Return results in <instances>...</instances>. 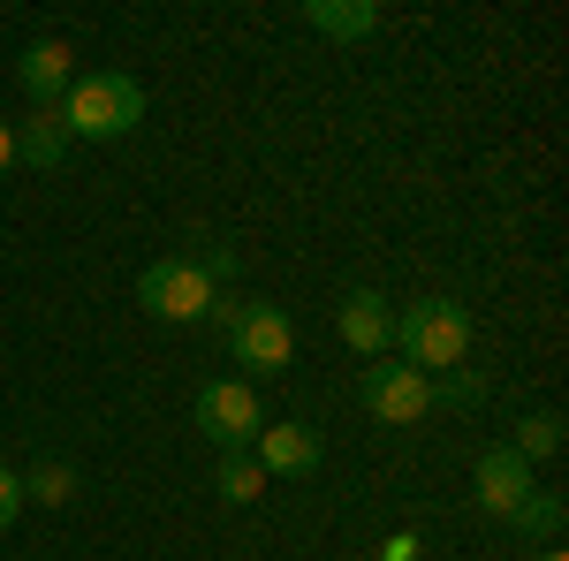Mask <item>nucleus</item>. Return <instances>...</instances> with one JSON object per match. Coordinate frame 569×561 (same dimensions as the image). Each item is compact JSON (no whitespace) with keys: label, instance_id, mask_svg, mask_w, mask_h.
Returning a JSON list of instances; mask_svg holds the SVG:
<instances>
[{"label":"nucleus","instance_id":"obj_1","mask_svg":"<svg viewBox=\"0 0 569 561\" xmlns=\"http://www.w3.org/2000/svg\"><path fill=\"white\" fill-rule=\"evenodd\" d=\"M61 130L69 144L84 137V144H114V137H130L144 122V84L137 77H114V69H99V77H77V84L61 91Z\"/></svg>","mask_w":569,"mask_h":561},{"label":"nucleus","instance_id":"obj_2","mask_svg":"<svg viewBox=\"0 0 569 561\" xmlns=\"http://www.w3.org/2000/svg\"><path fill=\"white\" fill-rule=\"evenodd\" d=\"M395 342H402V357H410V372H456L463 364V349H471V311L448 297H418L395 311Z\"/></svg>","mask_w":569,"mask_h":561},{"label":"nucleus","instance_id":"obj_3","mask_svg":"<svg viewBox=\"0 0 569 561\" xmlns=\"http://www.w3.org/2000/svg\"><path fill=\"white\" fill-rule=\"evenodd\" d=\"M213 319L220 334H228V357L243 364V372H281L289 357H297V327H289V311L281 303H228V297H213Z\"/></svg>","mask_w":569,"mask_h":561},{"label":"nucleus","instance_id":"obj_4","mask_svg":"<svg viewBox=\"0 0 569 561\" xmlns=\"http://www.w3.org/2000/svg\"><path fill=\"white\" fill-rule=\"evenodd\" d=\"M213 281L198 273L190 259H152L144 273H137V303L152 311V319H168V327H182V319H206L213 311Z\"/></svg>","mask_w":569,"mask_h":561},{"label":"nucleus","instance_id":"obj_5","mask_svg":"<svg viewBox=\"0 0 569 561\" xmlns=\"http://www.w3.org/2000/svg\"><path fill=\"white\" fill-rule=\"evenodd\" d=\"M266 425V410H259V394L243 388V380H213V388H198V432L213 440L220 455H243L251 440H259Z\"/></svg>","mask_w":569,"mask_h":561},{"label":"nucleus","instance_id":"obj_6","mask_svg":"<svg viewBox=\"0 0 569 561\" xmlns=\"http://www.w3.org/2000/svg\"><path fill=\"white\" fill-rule=\"evenodd\" d=\"M365 410L380 425H418V418H433V380L410 372V364H372L365 372Z\"/></svg>","mask_w":569,"mask_h":561},{"label":"nucleus","instance_id":"obj_7","mask_svg":"<svg viewBox=\"0 0 569 561\" xmlns=\"http://www.w3.org/2000/svg\"><path fill=\"white\" fill-rule=\"evenodd\" d=\"M531 493H539V485H531V463L517 455V448H486V455H479V471H471V501H479L486 517L517 523V509H525Z\"/></svg>","mask_w":569,"mask_h":561},{"label":"nucleus","instance_id":"obj_8","mask_svg":"<svg viewBox=\"0 0 569 561\" xmlns=\"http://www.w3.org/2000/svg\"><path fill=\"white\" fill-rule=\"evenodd\" d=\"M251 448H259V471L266 478H311V471H319V455H327V448H319V432L297 425V418H281V425L266 418Z\"/></svg>","mask_w":569,"mask_h":561},{"label":"nucleus","instance_id":"obj_9","mask_svg":"<svg viewBox=\"0 0 569 561\" xmlns=\"http://www.w3.org/2000/svg\"><path fill=\"white\" fill-rule=\"evenodd\" d=\"M335 327H342V342H350L357 357H388L395 349V303L380 297V289H350L342 311H335Z\"/></svg>","mask_w":569,"mask_h":561},{"label":"nucleus","instance_id":"obj_10","mask_svg":"<svg viewBox=\"0 0 569 561\" xmlns=\"http://www.w3.org/2000/svg\"><path fill=\"white\" fill-rule=\"evenodd\" d=\"M77 53L61 39H39V46H23V61H16V77H23V91H31V107H61V91L77 84V69H69Z\"/></svg>","mask_w":569,"mask_h":561},{"label":"nucleus","instance_id":"obj_11","mask_svg":"<svg viewBox=\"0 0 569 561\" xmlns=\"http://www.w3.org/2000/svg\"><path fill=\"white\" fill-rule=\"evenodd\" d=\"M16 160H31L39 174H53L69 160V130H61V114L53 107H31V122L16 130Z\"/></svg>","mask_w":569,"mask_h":561},{"label":"nucleus","instance_id":"obj_12","mask_svg":"<svg viewBox=\"0 0 569 561\" xmlns=\"http://www.w3.org/2000/svg\"><path fill=\"white\" fill-rule=\"evenodd\" d=\"M305 23L327 39H372L380 31V8L372 0H305Z\"/></svg>","mask_w":569,"mask_h":561},{"label":"nucleus","instance_id":"obj_13","mask_svg":"<svg viewBox=\"0 0 569 561\" xmlns=\"http://www.w3.org/2000/svg\"><path fill=\"white\" fill-rule=\"evenodd\" d=\"M220 501H236V509H251L266 493V471H259V455H220Z\"/></svg>","mask_w":569,"mask_h":561},{"label":"nucleus","instance_id":"obj_14","mask_svg":"<svg viewBox=\"0 0 569 561\" xmlns=\"http://www.w3.org/2000/svg\"><path fill=\"white\" fill-rule=\"evenodd\" d=\"M555 448H562V418H555V410H539V418H525V425H517V455H525V463L555 455Z\"/></svg>","mask_w":569,"mask_h":561},{"label":"nucleus","instance_id":"obj_15","mask_svg":"<svg viewBox=\"0 0 569 561\" xmlns=\"http://www.w3.org/2000/svg\"><path fill=\"white\" fill-rule=\"evenodd\" d=\"M23 493H39L46 509H61V501L77 493V463H39V471L23 478Z\"/></svg>","mask_w":569,"mask_h":561},{"label":"nucleus","instance_id":"obj_16","mask_svg":"<svg viewBox=\"0 0 569 561\" xmlns=\"http://www.w3.org/2000/svg\"><path fill=\"white\" fill-rule=\"evenodd\" d=\"M517 531H531V539H555V531H562V501H555V493H531L525 509H517Z\"/></svg>","mask_w":569,"mask_h":561},{"label":"nucleus","instance_id":"obj_17","mask_svg":"<svg viewBox=\"0 0 569 561\" xmlns=\"http://www.w3.org/2000/svg\"><path fill=\"white\" fill-rule=\"evenodd\" d=\"M479 372H440V380H433V410H440V402H448V410H471V402H479Z\"/></svg>","mask_w":569,"mask_h":561},{"label":"nucleus","instance_id":"obj_18","mask_svg":"<svg viewBox=\"0 0 569 561\" xmlns=\"http://www.w3.org/2000/svg\"><path fill=\"white\" fill-rule=\"evenodd\" d=\"M16 509H23V478H16L8 463H0V531L16 523Z\"/></svg>","mask_w":569,"mask_h":561},{"label":"nucleus","instance_id":"obj_19","mask_svg":"<svg viewBox=\"0 0 569 561\" xmlns=\"http://www.w3.org/2000/svg\"><path fill=\"white\" fill-rule=\"evenodd\" d=\"M380 561H418V531H395V539H380Z\"/></svg>","mask_w":569,"mask_h":561},{"label":"nucleus","instance_id":"obj_20","mask_svg":"<svg viewBox=\"0 0 569 561\" xmlns=\"http://www.w3.org/2000/svg\"><path fill=\"white\" fill-rule=\"evenodd\" d=\"M16 168V130H8V122H0V174Z\"/></svg>","mask_w":569,"mask_h":561},{"label":"nucleus","instance_id":"obj_21","mask_svg":"<svg viewBox=\"0 0 569 561\" xmlns=\"http://www.w3.org/2000/svg\"><path fill=\"white\" fill-rule=\"evenodd\" d=\"M531 561H569V554H562V547H547V554H531Z\"/></svg>","mask_w":569,"mask_h":561}]
</instances>
